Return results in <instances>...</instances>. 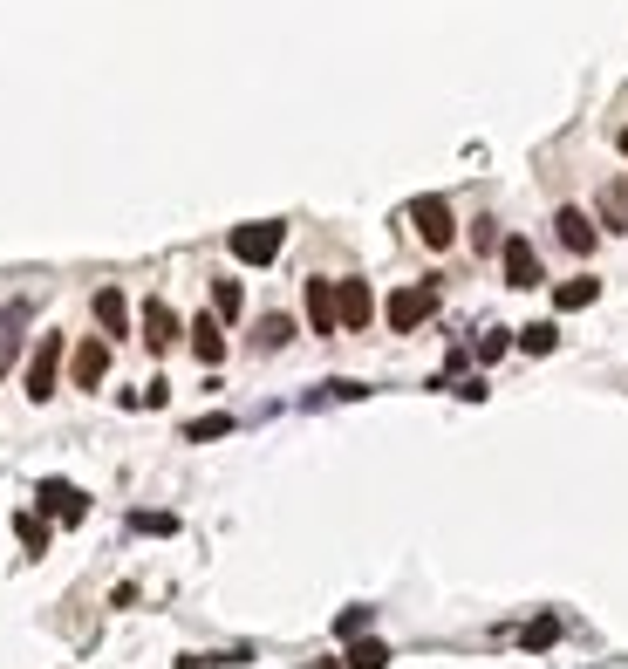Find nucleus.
<instances>
[{
  "label": "nucleus",
  "mask_w": 628,
  "mask_h": 669,
  "mask_svg": "<svg viewBox=\"0 0 628 669\" xmlns=\"http://www.w3.org/2000/svg\"><path fill=\"white\" fill-rule=\"evenodd\" d=\"M594 301H601V280H594V274L560 280V287H553V308H560V315H574V308H594Z\"/></svg>",
  "instance_id": "4468645a"
},
{
  "label": "nucleus",
  "mask_w": 628,
  "mask_h": 669,
  "mask_svg": "<svg viewBox=\"0 0 628 669\" xmlns=\"http://www.w3.org/2000/svg\"><path fill=\"white\" fill-rule=\"evenodd\" d=\"M239 308H246L239 280H212V315H219V321H239Z\"/></svg>",
  "instance_id": "a211bd4d"
},
{
  "label": "nucleus",
  "mask_w": 628,
  "mask_h": 669,
  "mask_svg": "<svg viewBox=\"0 0 628 669\" xmlns=\"http://www.w3.org/2000/svg\"><path fill=\"white\" fill-rule=\"evenodd\" d=\"M615 144H622V158H628V130H622V137H615Z\"/></svg>",
  "instance_id": "bb28decb"
},
{
  "label": "nucleus",
  "mask_w": 628,
  "mask_h": 669,
  "mask_svg": "<svg viewBox=\"0 0 628 669\" xmlns=\"http://www.w3.org/2000/svg\"><path fill=\"white\" fill-rule=\"evenodd\" d=\"M137 533H178V519L171 512H137Z\"/></svg>",
  "instance_id": "393cba45"
},
{
  "label": "nucleus",
  "mask_w": 628,
  "mask_h": 669,
  "mask_svg": "<svg viewBox=\"0 0 628 669\" xmlns=\"http://www.w3.org/2000/svg\"><path fill=\"white\" fill-rule=\"evenodd\" d=\"M62 362H69L62 335H41L35 355H28V396H35V403H48V396H55V376H62Z\"/></svg>",
  "instance_id": "7ed1b4c3"
},
{
  "label": "nucleus",
  "mask_w": 628,
  "mask_h": 669,
  "mask_svg": "<svg viewBox=\"0 0 628 669\" xmlns=\"http://www.w3.org/2000/svg\"><path fill=\"white\" fill-rule=\"evenodd\" d=\"M14 533H21V547H28V553H48V526H41L35 512H21V519H14Z\"/></svg>",
  "instance_id": "412c9836"
},
{
  "label": "nucleus",
  "mask_w": 628,
  "mask_h": 669,
  "mask_svg": "<svg viewBox=\"0 0 628 669\" xmlns=\"http://www.w3.org/2000/svg\"><path fill=\"white\" fill-rule=\"evenodd\" d=\"M21 321H28V308H21V301L0 315V376H7V369H14V355H21Z\"/></svg>",
  "instance_id": "2eb2a0df"
},
{
  "label": "nucleus",
  "mask_w": 628,
  "mask_h": 669,
  "mask_svg": "<svg viewBox=\"0 0 628 669\" xmlns=\"http://www.w3.org/2000/svg\"><path fill=\"white\" fill-rule=\"evenodd\" d=\"M287 335H294V321H287V315H267L253 342H260V349H287Z\"/></svg>",
  "instance_id": "aec40b11"
},
{
  "label": "nucleus",
  "mask_w": 628,
  "mask_h": 669,
  "mask_svg": "<svg viewBox=\"0 0 628 669\" xmlns=\"http://www.w3.org/2000/svg\"><path fill=\"white\" fill-rule=\"evenodd\" d=\"M390 663V649H383V642H369V635H355L349 642V669H383Z\"/></svg>",
  "instance_id": "6ab92c4d"
},
{
  "label": "nucleus",
  "mask_w": 628,
  "mask_h": 669,
  "mask_svg": "<svg viewBox=\"0 0 628 669\" xmlns=\"http://www.w3.org/2000/svg\"><path fill=\"white\" fill-rule=\"evenodd\" d=\"M41 512L48 519H62V526H76V519H89V492L82 485H69V478H41Z\"/></svg>",
  "instance_id": "39448f33"
},
{
  "label": "nucleus",
  "mask_w": 628,
  "mask_h": 669,
  "mask_svg": "<svg viewBox=\"0 0 628 669\" xmlns=\"http://www.w3.org/2000/svg\"><path fill=\"white\" fill-rule=\"evenodd\" d=\"M553 233H560V246H567V253H594V219L588 212H574V205H560V212H553Z\"/></svg>",
  "instance_id": "9d476101"
},
{
  "label": "nucleus",
  "mask_w": 628,
  "mask_h": 669,
  "mask_svg": "<svg viewBox=\"0 0 628 669\" xmlns=\"http://www.w3.org/2000/svg\"><path fill=\"white\" fill-rule=\"evenodd\" d=\"M96 321H103V335H130V301H123V287H96Z\"/></svg>",
  "instance_id": "ddd939ff"
},
{
  "label": "nucleus",
  "mask_w": 628,
  "mask_h": 669,
  "mask_svg": "<svg viewBox=\"0 0 628 669\" xmlns=\"http://www.w3.org/2000/svg\"><path fill=\"white\" fill-rule=\"evenodd\" d=\"M335 321H342V328H369V321H376L369 280H335Z\"/></svg>",
  "instance_id": "0eeeda50"
},
{
  "label": "nucleus",
  "mask_w": 628,
  "mask_h": 669,
  "mask_svg": "<svg viewBox=\"0 0 628 669\" xmlns=\"http://www.w3.org/2000/svg\"><path fill=\"white\" fill-rule=\"evenodd\" d=\"M178 335H185V321L171 315L164 301H144V349L164 355V349H178Z\"/></svg>",
  "instance_id": "6e6552de"
},
{
  "label": "nucleus",
  "mask_w": 628,
  "mask_h": 669,
  "mask_svg": "<svg viewBox=\"0 0 628 669\" xmlns=\"http://www.w3.org/2000/svg\"><path fill=\"white\" fill-rule=\"evenodd\" d=\"M362 629H369V608H342V615H335V635H342V642H355Z\"/></svg>",
  "instance_id": "5701e85b"
},
{
  "label": "nucleus",
  "mask_w": 628,
  "mask_h": 669,
  "mask_svg": "<svg viewBox=\"0 0 628 669\" xmlns=\"http://www.w3.org/2000/svg\"><path fill=\"white\" fill-rule=\"evenodd\" d=\"M383 315H390V328H396V335H410V328H424V321L437 315V280H417V287H396V294H390V308H383Z\"/></svg>",
  "instance_id": "f03ea898"
},
{
  "label": "nucleus",
  "mask_w": 628,
  "mask_h": 669,
  "mask_svg": "<svg viewBox=\"0 0 628 669\" xmlns=\"http://www.w3.org/2000/svg\"><path fill=\"white\" fill-rule=\"evenodd\" d=\"M410 226H417V239L437 246V253L458 239V219H451V205H444V198H417V205H410Z\"/></svg>",
  "instance_id": "20e7f679"
},
{
  "label": "nucleus",
  "mask_w": 628,
  "mask_h": 669,
  "mask_svg": "<svg viewBox=\"0 0 628 669\" xmlns=\"http://www.w3.org/2000/svg\"><path fill=\"white\" fill-rule=\"evenodd\" d=\"M69 376H76V390H96V383L110 376V335H89V342H76V355H69Z\"/></svg>",
  "instance_id": "423d86ee"
},
{
  "label": "nucleus",
  "mask_w": 628,
  "mask_h": 669,
  "mask_svg": "<svg viewBox=\"0 0 628 669\" xmlns=\"http://www.w3.org/2000/svg\"><path fill=\"white\" fill-rule=\"evenodd\" d=\"M506 355V328H492V335H478V362H499Z\"/></svg>",
  "instance_id": "a878e982"
},
{
  "label": "nucleus",
  "mask_w": 628,
  "mask_h": 669,
  "mask_svg": "<svg viewBox=\"0 0 628 669\" xmlns=\"http://www.w3.org/2000/svg\"><path fill=\"white\" fill-rule=\"evenodd\" d=\"M280 246H287V226H280V219H253V226H233V260H239V267H274Z\"/></svg>",
  "instance_id": "f257e3e1"
},
{
  "label": "nucleus",
  "mask_w": 628,
  "mask_h": 669,
  "mask_svg": "<svg viewBox=\"0 0 628 669\" xmlns=\"http://www.w3.org/2000/svg\"><path fill=\"white\" fill-rule=\"evenodd\" d=\"M601 226H608V233H628V185H608V192H601Z\"/></svg>",
  "instance_id": "f3484780"
},
{
  "label": "nucleus",
  "mask_w": 628,
  "mask_h": 669,
  "mask_svg": "<svg viewBox=\"0 0 628 669\" xmlns=\"http://www.w3.org/2000/svg\"><path fill=\"white\" fill-rule=\"evenodd\" d=\"M185 335H192V355H198V362H226V321H219V315H198Z\"/></svg>",
  "instance_id": "f8f14e48"
},
{
  "label": "nucleus",
  "mask_w": 628,
  "mask_h": 669,
  "mask_svg": "<svg viewBox=\"0 0 628 669\" xmlns=\"http://www.w3.org/2000/svg\"><path fill=\"white\" fill-rule=\"evenodd\" d=\"M553 635H560V622H553V615L526 622V649H553Z\"/></svg>",
  "instance_id": "b1692460"
},
{
  "label": "nucleus",
  "mask_w": 628,
  "mask_h": 669,
  "mask_svg": "<svg viewBox=\"0 0 628 669\" xmlns=\"http://www.w3.org/2000/svg\"><path fill=\"white\" fill-rule=\"evenodd\" d=\"M226 431H233V417H226V410H212V417L185 424V437H192V444H205V437H226Z\"/></svg>",
  "instance_id": "4be33fe9"
},
{
  "label": "nucleus",
  "mask_w": 628,
  "mask_h": 669,
  "mask_svg": "<svg viewBox=\"0 0 628 669\" xmlns=\"http://www.w3.org/2000/svg\"><path fill=\"white\" fill-rule=\"evenodd\" d=\"M308 328L314 335H342V321H335V280H308Z\"/></svg>",
  "instance_id": "9b49d317"
},
{
  "label": "nucleus",
  "mask_w": 628,
  "mask_h": 669,
  "mask_svg": "<svg viewBox=\"0 0 628 669\" xmlns=\"http://www.w3.org/2000/svg\"><path fill=\"white\" fill-rule=\"evenodd\" d=\"M499 260H506V287H540V253L526 239H499Z\"/></svg>",
  "instance_id": "1a4fd4ad"
},
{
  "label": "nucleus",
  "mask_w": 628,
  "mask_h": 669,
  "mask_svg": "<svg viewBox=\"0 0 628 669\" xmlns=\"http://www.w3.org/2000/svg\"><path fill=\"white\" fill-rule=\"evenodd\" d=\"M519 349L526 355H553L560 349V328H553V321H526V328H519Z\"/></svg>",
  "instance_id": "dca6fc26"
}]
</instances>
